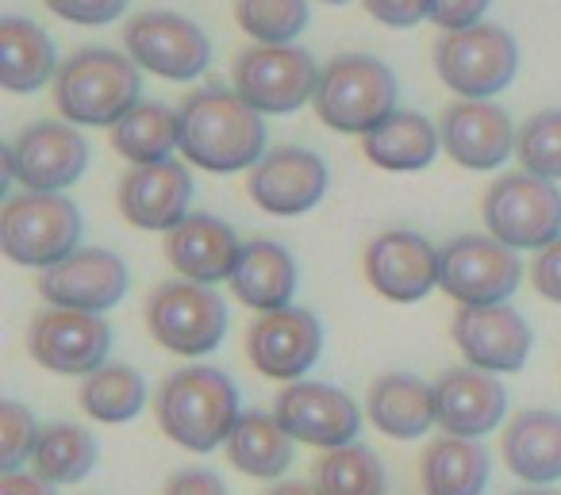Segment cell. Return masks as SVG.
Returning <instances> with one entry per match:
<instances>
[{"label":"cell","instance_id":"6da1fadb","mask_svg":"<svg viewBox=\"0 0 561 495\" xmlns=\"http://www.w3.org/2000/svg\"><path fill=\"white\" fill-rule=\"evenodd\" d=\"M181 116V154L208 173L254 170L265 158V124L234 89L208 85L185 96Z\"/></svg>","mask_w":561,"mask_h":495},{"label":"cell","instance_id":"7a4b0ae2","mask_svg":"<svg viewBox=\"0 0 561 495\" xmlns=\"http://www.w3.org/2000/svg\"><path fill=\"white\" fill-rule=\"evenodd\" d=\"M154 411L165 438L188 453H211L216 446H227L242 418L239 388L224 369L211 365H188L173 372L158 388Z\"/></svg>","mask_w":561,"mask_h":495},{"label":"cell","instance_id":"3957f363","mask_svg":"<svg viewBox=\"0 0 561 495\" xmlns=\"http://www.w3.org/2000/svg\"><path fill=\"white\" fill-rule=\"evenodd\" d=\"M139 66L119 50L89 47L58 66L55 104L73 127H116L131 108H139Z\"/></svg>","mask_w":561,"mask_h":495},{"label":"cell","instance_id":"277c9868","mask_svg":"<svg viewBox=\"0 0 561 495\" xmlns=\"http://www.w3.org/2000/svg\"><path fill=\"white\" fill-rule=\"evenodd\" d=\"M400 101V81L381 58L369 55H339L320 66V85H316V116L323 127L339 135H362L385 124Z\"/></svg>","mask_w":561,"mask_h":495},{"label":"cell","instance_id":"5b68a950","mask_svg":"<svg viewBox=\"0 0 561 495\" xmlns=\"http://www.w3.org/2000/svg\"><path fill=\"white\" fill-rule=\"evenodd\" d=\"M81 242V211L66 193H24L0 208V250L27 269H55Z\"/></svg>","mask_w":561,"mask_h":495},{"label":"cell","instance_id":"8992f818","mask_svg":"<svg viewBox=\"0 0 561 495\" xmlns=\"http://www.w3.org/2000/svg\"><path fill=\"white\" fill-rule=\"evenodd\" d=\"M435 70L443 85L461 101H492L519 73V47L496 24L446 32L435 47Z\"/></svg>","mask_w":561,"mask_h":495},{"label":"cell","instance_id":"52a82bcc","mask_svg":"<svg viewBox=\"0 0 561 495\" xmlns=\"http://www.w3.org/2000/svg\"><path fill=\"white\" fill-rule=\"evenodd\" d=\"M481 216L492 239L512 250H546L561 239V188L519 170L484 193Z\"/></svg>","mask_w":561,"mask_h":495},{"label":"cell","instance_id":"ba28073f","mask_svg":"<svg viewBox=\"0 0 561 495\" xmlns=\"http://www.w3.org/2000/svg\"><path fill=\"white\" fill-rule=\"evenodd\" d=\"M147 331L178 357H208L227 334V303L216 288L165 280L147 300Z\"/></svg>","mask_w":561,"mask_h":495},{"label":"cell","instance_id":"9c48e42d","mask_svg":"<svg viewBox=\"0 0 561 495\" xmlns=\"http://www.w3.org/2000/svg\"><path fill=\"white\" fill-rule=\"evenodd\" d=\"M523 262L512 246L492 234H458L443 246V288L461 308H496L515 296Z\"/></svg>","mask_w":561,"mask_h":495},{"label":"cell","instance_id":"30bf717a","mask_svg":"<svg viewBox=\"0 0 561 495\" xmlns=\"http://www.w3.org/2000/svg\"><path fill=\"white\" fill-rule=\"evenodd\" d=\"M234 93L257 116H285L316 101L320 66L305 47H254L234 58Z\"/></svg>","mask_w":561,"mask_h":495},{"label":"cell","instance_id":"8fae6325","mask_svg":"<svg viewBox=\"0 0 561 495\" xmlns=\"http://www.w3.org/2000/svg\"><path fill=\"white\" fill-rule=\"evenodd\" d=\"M85 170L89 142L73 124L39 119L4 147V173L9 181H20L27 193H66L70 185H78Z\"/></svg>","mask_w":561,"mask_h":495},{"label":"cell","instance_id":"7c38bea8","mask_svg":"<svg viewBox=\"0 0 561 495\" xmlns=\"http://www.w3.org/2000/svg\"><path fill=\"white\" fill-rule=\"evenodd\" d=\"M124 50L139 70L165 81H193L211 66V43L193 20L150 9L124 27Z\"/></svg>","mask_w":561,"mask_h":495},{"label":"cell","instance_id":"4fadbf2b","mask_svg":"<svg viewBox=\"0 0 561 495\" xmlns=\"http://www.w3.org/2000/svg\"><path fill=\"white\" fill-rule=\"evenodd\" d=\"M27 349H32V357L47 372H58V377H93L96 369L108 365L112 326L104 323V315L50 308L32 319Z\"/></svg>","mask_w":561,"mask_h":495},{"label":"cell","instance_id":"5bb4252c","mask_svg":"<svg viewBox=\"0 0 561 495\" xmlns=\"http://www.w3.org/2000/svg\"><path fill=\"white\" fill-rule=\"evenodd\" d=\"M273 415L293 441H305L316 449H343L358 441L362 411L343 388L323 384V380H297L285 392H277Z\"/></svg>","mask_w":561,"mask_h":495},{"label":"cell","instance_id":"9a60e30c","mask_svg":"<svg viewBox=\"0 0 561 495\" xmlns=\"http://www.w3.org/2000/svg\"><path fill=\"white\" fill-rule=\"evenodd\" d=\"M127 288H131V273L124 257L104 246H81L78 254L39 277V296L50 308L89 311V315L112 311L127 296Z\"/></svg>","mask_w":561,"mask_h":495},{"label":"cell","instance_id":"2e32d148","mask_svg":"<svg viewBox=\"0 0 561 495\" xmlns=\"http://www.w3.org/2000/svg\"><path fill=\"white\" fill-rule=\"evenodd\" d=\"M247 354L262 377L297 384L323 354V326L308 308H285L262 315L247 334Z\"/></svg>","mask_w":561,"mask_h":495},{"label":"cell","instance_id":"e0dca14e","mask_svg":"<svg viewBox=\"0 0 561 495\" xmlns=\"http://www.w3.org/2000/svg\"><path fill=\"white\" fill-rule=\"evenodd\" d=\"M366 277L374 292L392 303H415L431 296L443 277V250L420 231H385L366 250Z\"/></svg>","mask_w":561,"mask_h":495},{"label":"cell","instance_id":"ac0fdd59","mask_svg":"<svg viewBox=\"0 0 561 495\" xmlns=\"http://www.w3.org/2000/svg\"><path fill=\"white\" fill-rule=\"evenodd\" d=\"M454 342H458L461 357L481 372H519L535 346V331L530 323L512 308V303H496V308H458L454 315Z\"/></svg>","mask_w":561,"mask_h":495},{"label":"cell","instance_id":"d6986e66","mask_svg":"<svg viewBox=\"0 0 561 495\" xmlns=\"http://www.w3.org/2000/svg\"><path fill=\"white\" fill-rule=\"evenodd\" d=\"M328 165L308 147H277L250 170V200L270 216H305L328 193Z\"/></svg>","mask_w":561,"mask_h":495},{"label":"cell","instance_id":"ffe728a7","mask_svg":"<svg viewBox=\"0 0 561 495\" xmlns=\"http://www.w3.org/2000/svg\"><path fill=\"white\" fill-rule=\"evenodd\" d=\"M188 204H193V177L178 158L158 165H135L119 181V211L139 231L170 234L173 227H181L193 216Z\"/></svg>","mask_w":561,"mask_h":495},{"label":"cell","instance_id":"44dd1931","mask_svg":"<svg viewBox=\"0 0 561 495\" xmlns=\"http://www.w3.org/2000/svg\"><path fill=\"white\" fill-rule=\"evenodd\" d=\"M443 150L466 170H496L515 154V135L519 127L512 124L500 104L492 101H458L446 108L443 124Z\"/></svg>","mask_w":561,"mask_h":495},{"label":"cell","instance_id":"7402d4cb","mask_svg":"<svg viewBox=\"0 0 561 495\" xmlns=\"http://www.w3.org/2000/svg\"><path fill=\"white\" fill-rule=\"evenodd\" d=\"M435 400H438V426L450 438H484L504 423L507 392L492 372H481L473 365H458L446 369L435 380Z\"/></svg>","mask_w":561,"mask_h":495},{"label":"cell","instance_id":"603a6c76","mask_svg":"<svg viewBox=\"0 0 561 495\" xmlns=\"http://www.w3.org/2000/svg\"><path fill=\"white\" fill-rule=\"evenodd\" d=\"M242 242L231 223L208 211H193L181 227L165 234V257L181 273V280L216 288L219 280H231L239 265Z\"/></svg>","mask_w":561,"mask_h":495},{"label":"cell","instance_id":"cb8c5ba5","mask_svg":"<svg viewBox=\"0 0 561 495\" xmlns=\"http://www.w3.org/2000/svg\"><path fill=\"white\" fill-rule=\"evenodd\" d=\"M369 423L381 434L400 441L423 438L431 426H438V400L435 384H427L415 372H385L369 388Z\"/></svg>","mask_w":561,"mask_h":495},{"label":"cell","instance_id":"d4e9b609","mask_svg":"<svg viewBox=\"0 0 561 495\" xmlns=\"http://www.w3.org/2000/svg\"><path fill=\"white\" fill-rule=\"evenodd\" d=\"M227 285H231V292L247 308L262 311V315L285 311L293 308V296H297V262H293V254L280 242H242L239 265H234Z\"/></svg>","mask_w":561,"mask_h":495},{"label":"cell","instance_id":"484cf974","mask_svg":"<svg viewBox=\"0 0 561 495\" xmlns=\"http://www.w3.org/2000/svg\"><path fill=\"white\" fill-rule=\"evenodd\" d=\"M507 469L523 484H558L561 480V415L558 411H519L507 423L504 441H500Z\"/></svg>","mask_w":561,"mask_h":495},{"label":"cell","instance_id":"4316f807","mask_svg":"<svg viewBox=\"0 0 561 495\" xmlns=\"http://www.w3.org/2000/svg\"><path fill=\"white\" fill-rule=\"evenodd\" d=\"M58 55L50 35L24 16L0 20V89L4 93H35L58 78Z\"/></svg>","mask_w":561,"mask_h":495},{"label":"cell","instance_id":"83f0119b","mask_svg":"<svg viewBox=\"0 0 561 495\" xmlns=\"http://www.w3.org/2000/svg\"><path fill=\"white\" fill-rule=\"evenodd\" d=\"M443 150L438 124H431L420 112H392L377 131L362 139V154L389 173H415L427 170Z\"/></svg>","mask_w":561,"mask_h":495},{"label":"cell","instance_id":"f1b7e54d","mask_svg":"<svg viewBox=\"0 0 561 495\" xmlns=\"http://www.w3.org/2000/svg\"><path fill=\"white\" fill-rule=\"evenodd\" d=\"M492 476V457L473 438H438L423 449L420 480L423 495H484Z\"/></svg>","mask_w":561,"mask_h":495},{"label":"cell","instance_id":"f546056e","mask_svg":"<svg viewBox=\"0 0 561 495\" xmlns=\"http://www.w3.org/2000/svg\"><path fill=\"white\" fill-rule=\"evenodd\" d=\"M227 457L254 480H277L293 464V434L270 411H242L239 426L227 438Z\"/></svg>","mask_w":561,"mask_h":495},{"label":"cell","instance_id":"4dcf8cb0","mask_svg":"<svg viewBox=\"0 0 561 495\" xmlns=\"http://www.w3.org/2000/svg\"><path fill=\"white\" fill-rule=\"evenodd\" d=\"M112 147L131 165L170 162L173 150H181V116L165 104L142 101L112 127Z\"/></svg>","mask_w":561,"mask_h":495},{"label":"cell","instance_id":"1f68e13d","mask_svg":"<svg viewBox=\"0 0 561 495\" xmlns=\"http://www.w3.org/2000/svg\"><path fill=\"white\" fill-rule=\"evenodd\" d=\"M96 438L78 423H47L39 430V446L32 457V472L47 484H81L96 469Z\"/></svg>","mask_w":561,"mask_h":495},{"label":"cell","instance_id":"d6a6232c","mask_svg":"<svg viewBox=\"0 0 561 495\" xmlns=\"http://www.w3.org/2000/svg\"><path fill=\"white\" fill-rule=\"evenodd\" d=\"M81 407L96 423H112V426L131 423L147 407V380L131 365L108 361L93 377H85V384H81Z\"/></svg>","mask_w":561,"mask_h":495},{"label":"cell","instance_id":"836d02e7","mask_svg":"<svg viewBox=\"0 0 561 495\" xmlns=\"http://www.w3.org/2000/svg\"><path fill=\"white\" fill-rule=\"evenodd\" d=\"M312 484L320 495H385V464L374 449L354 441L343 449H328L316 461Z\"/></svg>","mask_w":561,"mask_h":495},{"label":"cell","instance_id":"e575fe53","mask_svg":"<svg viewBox=\"0 0 561 495\" xmlns=\"http://www.w3.org/2000/svg\"><path fill=\"white\" fill-rule=\"evenodd\" d=\"M234 20L257 47H293L312 12L308 0H234Z\"/></svg>","mask_w":561,"mask_h":495},{"label":"cell","instance_id":"d590c367","mask_svg":"<svg viewBox=\"0 0 561 495\" xmlns=\"http://www.w3.org/2000/svg\"><path fill=\"white\" fill-rule=\"evenodd\" d=\"M515 158L542 181H561V108L530 116L515 135Z\"/></svg>","mask_w":561,"mask_h":495},{"label":"cell","instance_id":"8d00e7d4","mask_svg":"<svg viewBox=\"0 0 561 495\" xmlns=\"http://www.w3.org/2000/svg\"><path fill=\"white\" fill-rule=\"evenodd\" d=\"M39 430L32 407L20 400L0 403V472H20V464L32 461L39 446Z\"/></svg>","mask_w":561,"mask_h":495},{"label":"cell","instance_id":"74e56055","mask_svg":"<svg viewBox=\"0 0 561 495\" xmlns=\"http://www.w3.org/2000/svg\"><path fill=\"white\" fill-rule=\"evenodd\" d=\"M43 4H47L58 20H66V24L104 27L124 16L131 0H43Z\"/></svg>","mask_w":561,"mask_h":495},{"label":"cell","instance_id":"f35d334b","mask_svg":"<svg viewBox=\"0 0 561 495\" xmlns=\"http://www.w3.org/2000/svg\"><path fill=\"white\" fill-rule=\"evenodd\" d=\"M492 0H427V20L443 32H466L477 27Z\"/></svg>","mask_w":561,"mask_h":495},{"label":"cell","instance_id":"ab89813d","mask_svg":"<svg viewBox=\"0 0 561 495\" xmlns=\"http://www.w3.org/2000/svg\"><path fill=\"white\" fill-rule=\"evenodd\" d=\"M530 285L538 288L542 300L561 303V239L535 254V262H530Z\"/></svg>","mask_w":561,"mask_h":495},{"label":"cell","instance_id":"60d3db41","mask_svg":"<svg viewBox=\"0 0 561 495\" xmlns=\"http://www.w3.org/2000/svg\"><path fill=\"white\" fill-rule=\"evenodd\" d=\"M362 4L385 27H415L427 20V0H362Z\"/></svg>","mask_w":561,"mask_h":495},{"label":"cell","instance_id":"b9f144b4","mask_svg":"<svg viewBox=\"0 0 561 495\" xmlns=\"http://www.w3.org/2000/svg\"><path fill=\"white\" fill-rule=\"evenodd\" d=\"M162 495H227V484L211 469H181L165 480Z\"/></svg>","mask_w":561,"mask_h":495},{"label":"cell","instance_id":"7bdbcfd3","mask_svg":"<svg viewBox=\"0 0 561 495\" xmlns=\"http://www.w3.org/2000/svg\"><path fill=\"white\" fill-rule=\"evenodd\" d=\"M0 495H58L55 484H47L35 472H0Z\"/></svg>","mask_w":561,"mask_h":495},{"label":"cell","instance_id":"ee69618b","mask_svg":"<svg viewBox=\"0 0 561 495\" xmlns=\"http://www.w3.org/2000/svg\"><path fill=\"white\" fill-rule=\"evenodd\" d=\"M265 495H320V492H316V484H308V480H285V484H273Z\"/></svg>","mask_w":561,"mask_h":495},{"label":"cell","instance_id":"f6af8a7d","mask_svg":"<svg viewBox=\"0 0 561 495\" xmlns=\"http://www.w3.org/2000/svg\"><path fill=\"white\" fill-rule=\"evenodd\" d=\"M512 495H558V492H550V487H523V492H512Z\"/></svg>","mask_w":561,"mask_h":495},{"label":"cell","instance_id":"bcb514c9","mask_svg":"<svg viewBox=\"0 0 561 495\" xmlns=\"http://www.w3.org/2000/svg\"><path fill=\"white\" fill-rule=\"evenodd\" d=\"M323 4H351V0H323Z\"/></svg>","mask_w":561,"mask_h":495}]
</instances>
